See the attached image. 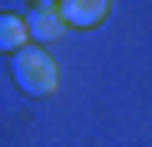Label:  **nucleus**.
Wrapping results in <instances>:
<instances>
[{"label":"nucleus","mask_w":152,"mask_h":147,"mask_svg":"<svg viewBox=\"0 0 152 147\" xmlns=\"http://www.w3.org/2000/svg\"><path fill=\"white\" fill-rule=\"evenodd\" d=\"M10 71H15V86L20 91H31V97H46V91H56V61L36 46V51H20V56H10Z\"/></svg>","instance_id":"obj_1"},{"label":"nucleus","mask_w":152,"mask_h":147,"mask_svg":"<svg viewBox=\"0 0 152 147\" xmlns=\"http://www.w3.org/2000/svg\"><path fill=\"white\" fill-rule=\"evenodd\" d=\"M61 20L66 26H96V20H107V5L102 0H61Z\"/></svg>","instance_id":"obj_3"},{"label":"nucleus","mask_w":152,"mask_h":147,"mask_svg":"<svg viewBox=\"0 0 152 147\" xmlns=\"http://www.w3.org/2000/svg\"><path fill=\"white\" fill-rule=\"evenodd\" d=\"M26 26H31V41H41V46H46V41H56V36H61V26H66V20H61V10H56V5H36V10L26 15Z\"/></svg>","instance_id":"obj_2"},{"label":"nucleus","mask_w":152,"mask_h":147,"mask_svg":"<svg viewBox=\"0 0 152 147\" xmlns=\"http://www.w3.org/2000/svg\"><path fill=\"white\" fill-rule=\"evenodd\" d=\"M26 36H31V26H26V15H0V46H5L10 56H20L26 51Z\"/></svg>","instance_id":"obj_4"}]
</instances>
